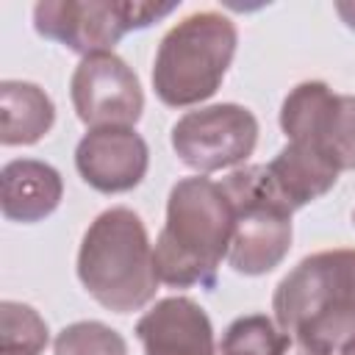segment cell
Listing matches in <instances>:
<instances>
[{
  "label": "cell",
  "instance_id": "15",
  "mask_svg": "<svg viewBox=\"0 0 355 355\" xmlns=\"http://www.w3.org/2000/svg\"><path fill=\"white\" fill-rule=\"evenodd\" d=\"M50 333L47 322L25 302H0V352L3 355H42Z\"/></svg>",
  "mask_w": 355,
  "mask_h": 355
},
{
  "label": "cell",
  "instance_id": "14",
  "mask_svg": "<svg viewBox=\"0 0 355 355\" xmlns=\"http://www.w3.org/2000/svg\"><path fill=\"white\" fill-rule=\"evenodd\" d=\"M55 122V105L44 89L28 80L0 83V141L6 147L36 144L50 133Z\"/></svg>",
  "mask_w": 355,
  "mask_h": 355
},
{
  "label": "cell",
  "instance_id": "19",
  "mask_svg": "<svg viewBox=\"0 0 355 355\" xmlns=\"http://www.w3.org/2000/svg\"><path fill=\"white\" fill-rule=\"evenodd\" d=\"M336 8H338V14L347 19V25L355 28V3H338Z\"/></svg>",
  "mask_w": 355,
  "mask_h": 355
},
{
  "label": "cell",
  "instance_id": "16",
  "mask_svg": "<svg viewBox=\"0 0 355 355\" xmlns=\"http://www.w3.org/2000/svg\"><path fill=\"white\" fill-rule=\"evenodd\" d=\"M286 341L288 336L275 319L266 313H250L227 324L219 341V355H280Z\"/></svg>",
  "mask_w": 355,
  "mask_h": 355
},
{
  "label": "cell",
  "instance_id": "11",
  "mask_svg": "<svg viewBox=\"0 0 355 355\" xmlns=\"http://www.w3.org/2000/svg\"><path fill=\"white\" fill-rule=\"evenodd\" d=\"M136 336L144 355H214V327L208 313L189 297L158 300L139 322Z\"/></svg>",
  "mask_w": 355,
  "mask_h": 355
},
{
  "label": "cell",
  "instance_id": "7",
  "mask_svg": "<svg viewBox=\"0 0 355 355\" xmlns=\"http://www.w3.org/2000/svg\"><path fill=\"white\" fill-rule=\"evenodd\" d=\"M258 141V119L236 103H216L183 114L172 125V150L200 175L247 161Z\"/></svg>",
  "mask_w": 355,
  "mask_h": 355
},
{
  "label": "cell",
  "instance_id": "5",
  "mask_svg": "<svg viewBox=\"0 0 355 355\" xmlns=\"http://www.w3.org/2000/svg\"><path fill=\"white\" fill-rule=\"evenodd\" d=\"M178 3L144 0H42L33 6V28L39 36L61 42L72 53H114L128 33L172 14Z\"/></svg>",
  "mask_w": 355,
  "mask_h": 355
},
{
  "label": "cell",
  "instance_id": "6",
  "mask_svg": "<svg viewBox=\"0 0 355 355\" xmlns=\"http://www.w3.org/2000/svg\"><path fill=\"white\" fill-rule=\"evenodd\" d=\"M288 141L322 155L338 172L355 169V94H336L322 80L294 86L280 108Z\"/></svg>",
  "mask_w": 355,
  "mask_h": 355
},
{
  "label": "cell",
  "instance_id": "1",
  "mask_svg": "<svg viewBox=\"0 0 355 355\" xmlns=\"http://www.w3.org/2000/svg\"><path fill=\"white\" fill-rule=\"evenodd\" d=\"M233 219V202L222 183L202 175L178 180L153 247L158 280L175 288L214 286L216 266L230 250Z\"/></svg>",
  "mask_w": 355,
  "mask_h": 355
},
{
  "label": "cell",
  "instance_id": "13",
  "mask_svg": "<svg viewBox=\"0 0 355 355\" xmlns=\"http://www.w3.org/2000/svg\"><path fill=\"white\" fill-rule=\"evenodd\" d=\"M263 166H266V178H269L272 189L280 194V200L291 211L319 200L338 180L336 166H330L322 155H316L313 150H308L302 144H294V141H288Z\"/></svg>",
  "mask_w": 355,
  "mask_h": 355
},
{
  "label": "cell",
  "instance_id": "12",
  "mask_svg": "<svg viewBox=\"0 0 355 355\" xmlns=\"http://www.w3.org/2000/svg\"><path fill=\"white\" fill-rule=\"evenodd\" d=\"M64 197V180L55 166L36 158L8 161L0 172V208L11 222L33 225L50 216Z\"/></svg>",
  "mask_w": 355,
  "mask_h": 355
},
{
  "label": "cell",
  "instance_id": "18",
  "mask_svg": "<svg viewBox=\"0 0 355 355\" xmlns=\"http://www.w3.org/2000/svg\"><path fill=\"white\" fill-rule=\"evenodd\" d=\"M286 336H288V333H286ZM280 355H327V352L316 349L313 344H308V341H302V338H297V336H288V341H286V347H283Z\"/></svg>",
  "mask_w": 355,
  "mask_h": 355
},
{
  "label": "cell",
  "instance_id": "21",
  "mask_svg": "<svg viewBox=\"0 0 355 355\" xmlns=\"http://www.w3.org/2000/svg\"><path fill=\"white\" fill-rule=\"evenodd\" d=\"M352 222H355V216H352Z\"/></svg>",
  "mask_w": 355,
  "mask_h": 355
},
{
  "label": "cell",
  "instance_id": "9",
  "mask_svg": "<svg viewBox=\"0 0 355 355\" xmlns=\"http://www.w3.org/2000/svg\"><path fill=\"white\" fill-rule=\"evenodd\" d=\"M69 94L78 119L92 130L133 128L144 111L139 78L116 53L80 58L69 80Z\"/></svg>",
  "mask_w": 355,
  "mask_h": 355
},
{
  "label": "cell",
  "instance_id": "3",
  "mask_svg": "<svg viewBox=\"0 0 355 355\" xmlns=\"http://www.w3.org/2000/svg\"><path fill=\"white\" fill-rule=\"evenodd\" d=\"M236 25L219 11H197L166 31L153 61V89L164 105L186 108L222 86L236 55Z\"/></svg>",
  "mask_w": 355,
  "mask_h": 355
},
{
  "label": "cell",
  "instance_id": "10",
  "mask_svg": "<svg viewBox=\"0 0 355 355\" xmlns=\"http://www.w3.org/2000/svg\"><path fill=\"white\" fill-rule=\"evenodd\" d=\"M75 166L92 189L103 194H119L136 189L144 180L150 150L133 128H97L78 141Z\"/></svg>",
  "mask_w": 355,
  "mask_h": 355
},
{
  "label": "cell",
  "instance_id": "8",
  "mask_svg": "<svg viewBox=\"0 0 355 355\" xmlns=\"http://www.w3.org/2000/svg\"><path fill=\"white\" fill-rule=\"evenodd\" d=\"M355 305V250H324L302 258L275 288L272 311L283 333L322 311Z\"/></svg>",
  "mask_w": 355,
  "mask_h": 355
},
{
  "label": "cell",
  "instance_id": "17",
  "mask_svg": "<svg viewBox=\"0 0 355 355\" xmlns=\"http://www.w3.org/2000/svg\"><path fill=\"white\" fill-rule=\"evenodd\" d=\"M53 352L55 355H128V344L114 327L89 319V322L67 324L55 336Z\"/></svg>",
  "mask_w": 355,
  "mask_h": 355
},
{
  "label": "cell",
  "instance_id": "20",
  "mask_svg": "<svg viewBox=\"0 0 355 355\" xmlns=\"http://www.w3.org/2000/svg\"><path fill=\"white\" fill-rule=\"evenodd\" d=\"M338 355H355V344H352V347H347V349H344V352H338Z\"/></svg>",
  "mask_w": 355,
  "mask_h": 355
},
{
  "label": "cell",
  "instance_id": "2",
  "mask_svg": "<svg viewBox=\"0 0 355 355\" xmlns=\"http://www.w3.org/2000/svg\"><path fill=\"white\" fill-rule=\"evenodd\" d=\"M78 277L83 288L114 313L139 311L155 297L161 280L139 214L116 205L86 227L78 250Z\"/></svg>",
  "mask_w": 355,
  "mask_h": 355
},
{
  "label": "cell",
  "instance_id": "4",
  "mask_svg": "<svg viewBox=\"0 0 355 355\" xmlns=\"http://www.w3.org/2000/svg\"><path fill=\"white\" fill-rule=\"evenodd\" d=\"M233 202V239L227 261L241 275H266L288 255L291 208L280 200L266 178V166H244L222 180Z\"/></svg>",
  "mask_w": 355,
  "mask_h": 355
}]
</instances>
